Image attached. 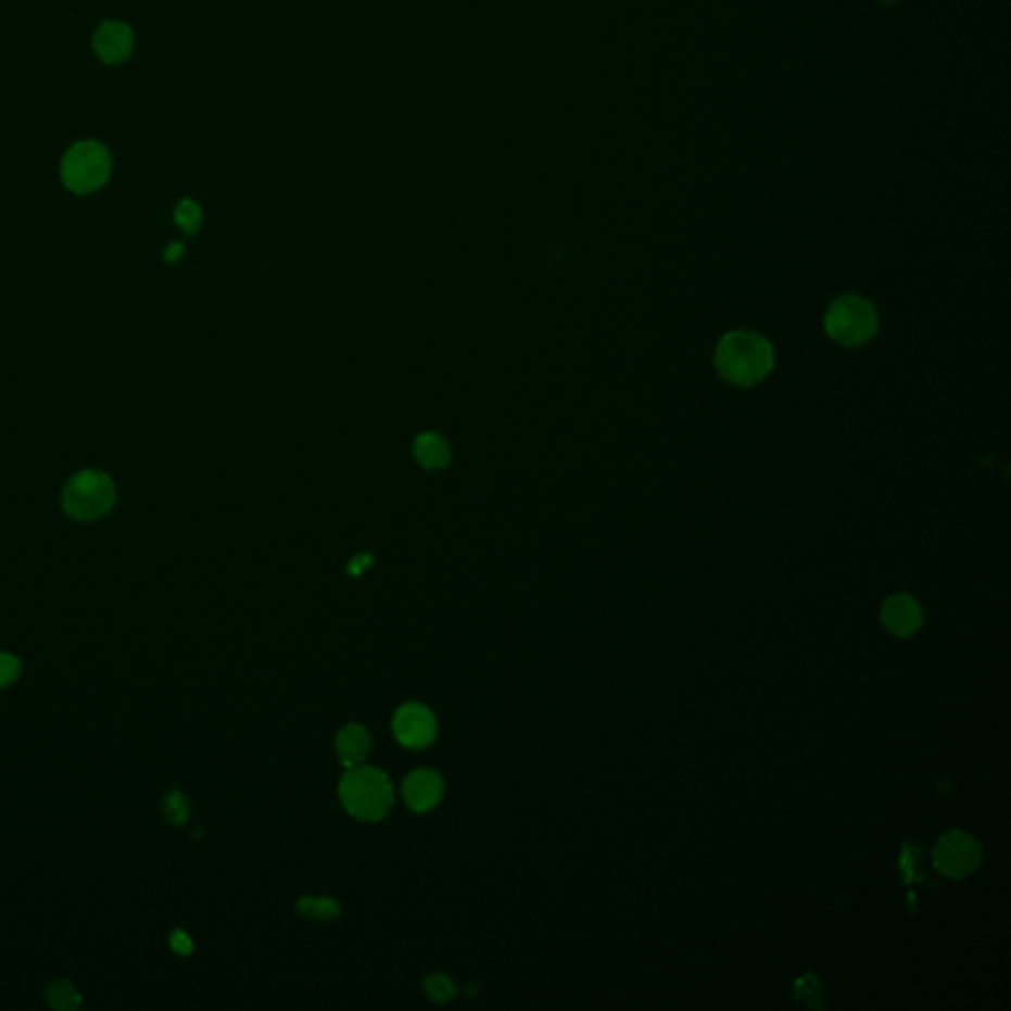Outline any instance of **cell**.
I'll list each match as a JSON object with an SVG mask.
<instances>
[{
  "mask_svg": "<svg viewBox=\"0 0 1011 1011\" xmlns=\"http://www.w3.org/2000/svg\"><path fill=\"white\" fill-rule=\"evenodd\" d=\"M182 253H185L182 243H170V245L166 248V251H164V260L168 263H176L182 257Z\"/></svg>",
  "mask_w": 1011,
  "mask_h": 1011,
  "instance_id": "obj_22",
  "label": "cell"
},
{
  "mask_svg": "<svg viewBox=\"0 0 1011 1011\" xmlns=\"http://www.w3.org/2000/svg\"><path fill=\"white\" fill-rule=\"evenodd\" d=\"M933 863L943 875L962 880L982 863V846L976 837L964 830H952L938 837Z\"/></svg>",
  "mask_w": 1011,
  "mask_h": 1011,
  "instance_id": "obj_6",
  "label": "cell"
},
{
  "mask_svg": "<svg viewBox=\"0 0 1011 1011\" xmlns=\"http://www.w3.org/2000/svg\"><path fill=\"white\" fill-rule=\"evenodd\" d=\"M415 458L425 468H445L451 460V446L439 433H421L415 439Z\"/></svg>",
  "mask_w": 1011,
  "mask_h": 1011,
  "instance_id": "obj_12",
  "label": "cell"
},
{
  "mask_svg": "<svg viewBox=\"0 0 1011 1011\" xmlns=\"http://www.w3.org/2000/svg\"><path fill=\"white\" fill-rule=\"evenodd\" d=\"M445 793L441 774L431 769H417L403 781V800L414 812L433 810Z\"/></svg>",
  "mask_w": 1011,
  "mask_h": 1011,
  "instance_id": "obj_9",
  "label": "cell"
},
{
  "mask_svg": "<svg viewBox=\"0 0 1011 1011\" xmlns=\"http://www.w3.org/2000/svg\"><path fill=\"white\" fill-rule=\"evenodd\" d=\"M393 735L407 749H425L437 737V719L424 704H405L395 711L392 721Z\"/></svg>",
  "mask_w": 1011,
  "mask_h": 1011,
  "instance_id": "obj_7",
  "label": "cell"
},
{
  "mask_svg": "<svg viewBox=\"0 0 1011 1011\" xmlns=\"http://www.w3.org/2000/svg\"><path fill=\"white\" fill-rule=\"evenodd\" d=\"M338 794L342 806L362 822H376L392 810L393 786L386 772L358 764L342 776Z\"/></svg>",
  "mask_w": 1011,
  "mask_h": 1011,
  "instance_id": "obj_2",
  "label": "cell"
},
{
  "mask_svg": "<svg viewBox=\"0 0 1011 1011\" xmlns=\"http://www.w3.org/2000/svg\"><path fill=\"white\" fill-rule=\"evenodd\" d=\"M827 337L846 349H856L877 334L880 315L868 299L859 294L837 296L824 316Z\"/></svg>",
  "mask_w": 1011,
  "mask_h": 1011,
  "instance_id": "obj_4",
  "label": "cell"
},
{
  "mask_svg": "<svg viewBox=\"0 0 1011 1011\" xmlns=\"http://www.w3.org/2000/svg\"><path fill=\"white\" fill-rule=\"evenodd\" d=\"M170 948L175 950L176 955L188 957V955H192V950H194V943H192L190 936L186 935L185 931H173V935H170Z\"/></svg>",
  "mask_w": 1011,
  "mask_h": 1011,
  "instance_id": "obj_20",
  "label": "cell"
},
{
  "mask_svg": "<svg viewBox=\"0 0 1011 1011\" xmlns=\"http://www.w3.org/2000/svg\"><path fill=\"white\" fill-rule=\"evenodd\" d=\"M113 159L103 142L86 139L67 149L60 163V178L69 192L88 197L110 182Z\"/></svg>",
  "mask_w": 1011,
  "mask_h": 1011,
  "instance_id": "obj_3",
  "label": "cell"
},
{
  "mask_svg": "<svg viewBox=\"0 0 1011 1011\" xmlns=\"http://www.w3.org/2000/svg\"><path fill=\"white\" fill-rule=\"evenodd\" d=\"M45 1000L52 1010L74 1011L81 1006V994L69 980H54L46 986Z\"/></svg>",
  "mask_w": 1011,
  "mask_h": 1011,
  "instance_id": "obj_13",
  "label": "cell"
},
{
  "mask_svg": "<svg viewBox=\"0 0 1011 1011\" xmlns=\"http://www.w3.org/2000/svg\"><path fill=\"white\" fill-rule=\"evenodd\" d=\"M23 674V662L14 654L0 653V690L16 684Z\"/></svg>",
  "mask_w": 1011,
  "mask_h": 1011,
  "instance_id": "obj_19",
  "label": "cell"
},
{
  "mask_svg": "<svg viewBox=\"0 0 1011 1011\" xmlns=\"http://www.w3.org/2000/svg\"><path fill=\"white\" fill-rule=\"evenodd\" d=\"M881 620L895 636H911L923 624V609L917 598L907 593L892 595L881 607Z\"/></svg>",
  "mask_w": 1011,
  "mask_h": 1011,
  "instance_id": "obj_10",
  "label": "cell"
},
{
  "mask_svg": "<svg viewBox=\"0 0 1011 1011\" xmlns=\"http://www.w3.org/2000/svg\"><path fill=\"white\" fill-rule=\"evenodd\" d=\"M117 490L113 480L101 470H79L67 480L62 492V508L77 522H93L110 514L115 506Z\"/></svg>",
  "mask_w": 1011,
  "mask_h": 1011,
  "instance_id": "obj_5",
  "label": "cell"
},
{
  "mask_svg": "<svg viewBox=\"0 0 1011 1011\" xmlns=\"http://www.w3.org/2000/svg\"><path fill=\"white\" fill-rule=\"evenodd\" d=\"M370 749L371 735L364 725L350 723L346 728L340 729L337 735V753L338 759L346 769L362 764Z\"/></svg>",
  "mask_w": 1011,
  "mask_h": 1011,
  "instance_id": "obj_11",
  "label": "cell"
},
{
  "mask_svg": "<svg viewBox=\"0 0 1011 1011\" xmlns=\"http://www.w3.org/2000/svg\"><path fill=\"white\" fill-rule=\"evenodd\" d=\"M371 555H358L350 561L349 573L350 576H359L364 569H368L371 566Z\"/></svg>",
  "mask_w": 1011,
  "mask_h": 1011,
  "instance_id": "obj_21",
  "label": "cell"
},
{
  "mask_svg": "<svg viewBox=\"0 0 1011 1011\" xmlns=\"http://www.w3.org/2000/svg\"><path fill=\"white\" fill-rule=\"evenodd\" d=\"M794 996H796V1000L805 1001L806 1006H810V1008L822 1006L820 1003V1000H822V986L812 974H806L803 978L796 980Z\"/></svg>",
  "mask_w": 1011,
  "mask_h": 1011,
  "instance_id": "obj_17",
  "label": "cell"
},
{
  "mask_svg": "<svg viewBox=\"0 0 1011 1011\" xmlns=\"http://www.w3.org/2000/svg\"><path fill=\"white\" fill-rule=\"evenodd\" d=\"M175 222L185 229L186 236H192L197 233L200 226H202V210L198 206L194 200L190 198H185L178 202V206L175 210Z\"/></svg>",
  "mask_w": 1011,
  "mask_h": 1011,
  "instance_id": "obj_15",
  "label": "cell"
},
{
  "mask_svg": "<svg viewBox=\"0 0 1011 1011\" xmlns=\"http://www.w3.org/2000/svg\"><path fill=\"white\" fill-rule=\"evenodd\" d=\"M296 911L313 921H330L340 913V905L330 897H305L296 905Z\"/></svg>",
  "mask_w": 1011,
  "mask_h": 1011,
  "instance_id": "obj_14",
  "label": "cell"
},
{
  "mask_svg": "<svg viewBox=\"0 0 1011 1011\" xmlns=\"http://www.w3.org/2000/svg\"><path fill=\"white\" fill-rule=\"evenodd\" d=\"M91 48L99 60L108 66H117L127 62L135 50L132 28L123 21H103L91 38Z\"/></svg>",
  "mask_w": 1011,
  "mask_h": 1011,
  "instance_id": "obj_8",
  "label": "cell"
},
{
  "mask_svg": "<svg viewBox=\"0 0 1011 1011\" xmlns=\"http://www.w3.org/2000/svg\"><path fill=\"white\" fill-rule=\"evenodd\" d=\"M164 814H166V818H168L173 824H185L186 820H188V814H190V806H188L185 794L178 793V791L166 794V798H164Z\"/></svg>",
  "mask_w": 1011,
  "mask_h": 1011,
  "instance_id": "obj_18",
  "label": "cell"
},
{
  "mask_svg": "<svg viewBox=\"0 0 1011 1011\" xmlns=\"http://www.w3.org/2000/svg\"><path fill=\"white\" fill-rule=\"evenodd\" d=\"M425 991L435 1003H446L457 996L455 982L445 974H429L424 982Z\"/></svg>",
  "mask_w": 1011,
  "mask_h": 1011,
  "instance_id": "obj_16",
  "label": "cell"
},
{
  "mask_svg": "<svg viewBox=\"0 0 1011 1011\" xmlns=\"http://www.w3.org/2000/svg\"><path fill=\"white\" fill-rule=\"evenodd\" d=\"M774 368V350L767 338L733 330L719 340L716 349V370L735 388H750L764 380Z\"/></svg>",
  "mask_w": 1011,
  "mask_h": 1011,
  "instance_id": "obj_1",
  "label": "cell"
},
{
  "mask_svg": "<svg viewBox=\"0 0 1011 1011\" xmlns=\"http://www.w3.org/2000/svg\"><path fill=\"white\" fill-rule=\"evenodd\" d=\"M880 2H885V4H893V2H899V0H880Z\"/></svg>",
  "mask_w": 1011,
  "mask_h": 1011,
  "instance_id": "obj_23",
  "label": "cell"
}]
</instances>
